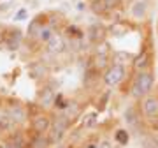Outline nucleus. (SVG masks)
Listing matches in <instances>:
<instances>
[{"label":"nucleus","mask_w":158,"mask_h":148,"mask_svg":"<svg viewBox=\"0 0 158 148\" xmlns=\"http://www.w3.org/2000/svg\"><path fill=\"white\" fill-rule=\"evenodd\" d=\"M155 74L151 71H139L135 74V78L130 85V95L134 99H142L144 95L151 94V90L155 88Z\"/></svg>","instance_id":"nucleus-1"},{"label":"nucleus","mask_w":158,"mask_h":148,"mask_svg":"<svg viewBox=\"0 0 158 148\" xmlns=\"http://www.w3.org/2000/svg\"><path fill=\"white\" fill-rule=\"evenodd\" d=\"M69 125H70V120H69L65 115H56V116L53 118L51 127H49V136H48L51 145H58V143L63 141Z\"/></svg>","instance_id":"nucleus-2"},{"label":"nucleus","mask_w":158,"mask_h":148,"mask_svg":"<svg viewBox=\"0 0 158 148\" xmlns=\"http://www.w3.org/2000/svg\"><path fill=\"white\" fill-rule=\"evenodd\" d=\"M125 74H127V69H125L123 63L113 62L107 69H106V71H104V76H102L104 85H106V86H116V85H119V83L123 81Z\"/></svg>","instance_id":"nucleus-3"},{"label":"nucleus","mask_w":158,"mask_h":148,"mask_svg":"<svg viewBox=\"0 0 158 148\" xmlns=\"http://www.w3.org/2000/svg\"><path fill=\"white\" fill-rule=\"evenodd\" d=\"M4 115H6L7 118H11L16 125H19V124H23V122L27 120L28 111H27V106H23L21 102H18V101H11V102L6 104Z\"/></svg>","instance_id":"nucleus-4"},{"label":"nucleus","mask_w":158,"mask_h":148,"mask_svg":"<svg viewBox=\"0 0 158 148\" xmlns=\"http://www.w3.org/2000/svg\"><path fill=\"white\" fill-rule=\"evenodd\" d=\"M2 42L6 44L7 50L14 51V50H18V48L21 46V42H23V32L19 28H9V30H6V32L2 34Z\"/></svg>","instance_id":"nucleus-5"},{"label":"nucleus","mask_w":158,"mask_h":148,"mask_svg":"<svg viewBox=\"0 0 158 148\" xmlns=\"http://www.w3.org/2000/svg\"><path fill=\"white\" fill-rule=\"evenodd\" d=\"M141 111L146 118H158V97L153 94L144 95L141 102Z\"/></svg>","instance_id":"nucleus-6"},{"label":"nucleus","mask_w":158,"mask_h":148,"mask_svg":"<svg viewBox=\"0 0 158 148\" xmlns=\"http://www.w3.org/2000/svg\"><path fill=\"white\" fill-rule=\"evenodd\" d=\"M132 65H134V69H137V71H146V69L151 65V50H149L148 46H144L141 51L134 57Z\"/></svg>","instance_id":"nucleus-7"},{"label":"nucleus","mask_w":158,"mask_h":148,"mask_svg":"<svg viewBox=\"0 0 158 148\" xmlns=\"http://www.w3.org/2000/svg\"><path fill=\"white\" fill-rule=\"evenodd\" d=\"M46 50L49 53H53V55H58V53H63L65 51V48H67V42H65V39L62 37V34H58V32H55L53 34V37H51L48 42H46Z\"/></svg>","instance_id":"nucleus-8"},{"label":"nucleus","mask_w":158,"mask_h":148,"mask_svg":"<svg viewBox=\"0 0 158 148\" xmlns=\"http://www.w3.org/2000/svg\"><path fill=\"white\" fill-rule=\"evenodd\" d=\"M149 11V0H134L130 6V16L134 20H144Z\"/></svg>","instance_id":"nucleus-9"},{"label":"nucleus","mask_w":158,"mask_h":148,"mask_svg":"<svg viewBox=\"0 0 158 148\" xmlns=\"http://www.w3.org/2000/svg\"><path fill=\"white\" fill-rule=\"evenodd\" d=\"M51 127V120L46 115H35L32 116V132L34 134H46Z\"/></svg>","instance_id":"nucleus-10"},{"label":"nucleus","mask_w":158,"mask_h":148,"mask_svg":"<svg viewBox=\"0 0 158 148\" xmlns=\"http://www.w3.org/2000/svg\"><path fill=\"white\" fill-rule=\"evenodd\" d=\"M49 137L44 134H34L28 139V148H49Z\"/></svg>","instance_id":"nucleus-11"},{"label":"nucleus","mask_w":158,"mask_h":148,"mask_svg":"<svg viewBox=\"0 0 158 148\" xmlns=\"http://www.w3.org/2000/svg\"><path fill=\"white\" fill-rule=\"evenodd\" d=\"M55 102V92L51 90V86H44L39 92V104L40 106H51Z\"/></svg>","instance_id":"nucleus-12"},{"label":"nucleus","mask_w":158,"mask_h":148,"mask_svg":"<svg viewBox=\"0 0 158 148\" xmlns=\"http://www.w3.org/2000/svg\"><path fill=\"white\" fill-rule=\"evenodd\" d=\"M88 35H90L91 42L98 44V42H102L104 35H106V28H104V27H100V25H91L90 28H88Z\"/></svg>","instance_id":"nucleus-13"},{"label":"nucleus","mask_w":158,"mask_h":148,"mask_svg":"<svg viewBox=\"0 0 158 148\" xmlns=\"http://www.w3.org/2000/svg\"><path fill=\"white\" fill-rule=\"evenodd\" d=\"M90 7H91V11H93V14H97V16H107L109 12H111L107 9V6L104 4V0H91Z\"/></svg>","instance_id":"nucleus-14"},{"label":"nucleus","mask_w":158,"mask_h":148,"mask_svg":"<svg viewBox=\"0 0 158 148\" xmlns=\"http://www.w3.org/2000/svg\"><path fill=\"white\" fill-rule=\"evenodd\" d=\"M97 118H98V113H95V111L88 115V116L85 118V127H86V129H91V127L95 125V124H97Z\"/></svg>","instance_id":"nucleus-15"},{"label":"nucleus","mask_w":158,"mask_h":148,"mask_svg":"<svg viewBox=\"0 0 158 148\" xmlns=\"http://www.w3.org/2000/svg\"><path fill=\"white\" fill-rule=\"evenodd\" d=\"M116 141L118 143H121V145H125V143H128V132L125 131H118L116 132Z\"/></svg>","instance_id":"nucleus-16"},{"label":"nucleus","mask_w":158,"mask_h":148,"mask_svg":"<svg viewBox=\"0 0 158 148\" xmlns=\"http://www.w3.org/2000/svg\"><path fill=\"white\" fill-rule=\"evenodd\" d=\"M27 16H28V11H27V9H19V11L12 16V20H14V21H23V20H27Z\"/></svg>","instance_id":"nucleus-17"},{"label":"nucleus","mask_w":158,"mask_h":148,"mask_svg":"<svg viewBox=\"0 0 158 148\" xmlns=\"http://www.w3.org/2000/svg\"><path fill=\"white\" fill-rule=\"evenodd\" d=\"M144 148H158V143L155 141V137H148L144 143Z\"/></svg>","instance_id":"nucleus-18"},{"label":"nucleus","mask_w":158,"mask_h":148,"mask_svg":"<svg viewBox=\"0 0 158 148\" xmlns=\"http://www.w3.org/2000/svg\"><path fill=\"white\" fill-rule=\"evenodd\" d=\"M85 148H98V143H97V141H88Z\"/></svg>","instance_id":"nucleus-19"},{"label":"nucleus","mask_w":158,"mask_h":148,"mask_svg":"<svg viewBox=\"0 0 158 148\" xmlns=\"http://www.w3.org/2000/svg\"><path fill=\"white\" fill-rule=\"evenodd\" d=\"M6 148H21V146H18V145H12V143L6 141Z\"/></svg>","instance_id":"nucleus-20"},{"label":"nucleus","mask_w":158,"mask_h":148,"mask_svg":"<svg viewBox=\"0 0 158 148\" xmlns=\"http://www.w3.org/2000/svg\"><path fill=\"white\" fill-rule=\"evenodd\" d=\"M155 141H156V143H158V132H156V136H155Z\"/></svg>","instance_id":"nucleus-21"},{"label":"nucleus","mask_w":158,"mask_h":148,"mask_svg":"<svg viewBox=\"0 0 158 148\" xmlns=\"http://www.w3.org/2000/svg\"><path fill=\"white\" fill-rule=\"evenodd\" d=\"M156 129H158V118H156Z\"/></svg>","instance_id":"nucleus-22"},{"label":"nucleus","mask_w":158,"mask_h":148,"mask_svg":"<svg viewBox=\"0 0 158 148\" xmlns=\"http://www.w3.org/2000/svg\"><path fill=\"white\" fill-rule=\"evenodd\" d=\"M2 116H4V113H0V118H2Z\"/></svg>","instance_id":"nucleus-23"},{"label":"nucleus","mask_w":158,"mask_h":148,"mask_svg":"<svg viewBox=\"0 0 158 148\" xmlns=\"http://www.w3.org/2000/svg\"><path fill=\"white\" fill-rule=\"evenodd\" d=\"M0 2H2V0H0Z\"/></svg>","instance_id":"nucleus-24"}]
</instances>
